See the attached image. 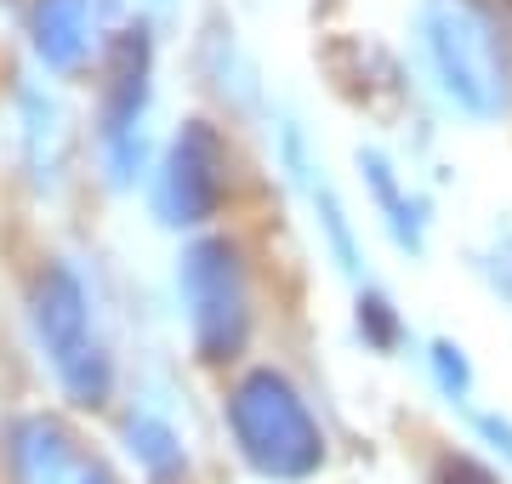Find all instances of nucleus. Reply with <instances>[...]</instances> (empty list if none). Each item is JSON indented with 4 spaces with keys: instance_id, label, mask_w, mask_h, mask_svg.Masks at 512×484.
Instances as JSON below:
<instances>
[{
    "instance_id": "nucleus-10",
    "label": "nucleus",
    "mask_w": 512,
    "mask_h": 484,
    "mask_svg": "<svg viewBox=\"0 0 512 484\" xmlns=\"http://www.w3.org/2000/svg\"><path fill=\"white\" fill-rule=\"evenodd\" d=\"M126 450H131V462L143 467L148 484H183L188 479L183 433L171 428V416H160L154 405L126 410Z\"/></svg>"
},
{
    "instance_id": "nucleus-12",
    "label": "nucleus",
    "mask_w": 512,
    "mask_h": 484,
    "mask_svg": "<svg viewBox=\"0 0 512 484\" xmlns=\"http://www.w3.org/2000/svg\"><path fill=\"white\" fill-rule=\"evenodd\" d=\"M308 194H313V211H319V234H325V245H330V257H336V268L359 280V240H353V223H348V211H342V200H336L325 183H313Z\"/></svg>"
},
{
    "instance_id": "nucleus-4",
    "label": "nucleus",
    "mask_w": 512,
    "mask_h": 484,
    "mask_svg": "<svg viewBox=\"0 0 512 484\" xmlns=\"http://www.w3.org/2000/svg\"><path fill=\"white\" fill-rule=\"evenodd\" d=\"M177 297H183L188 342L205 365H228L245 354L251 342V280H245V257L234 240H205L183 245L177 257Z\"/></svg>"
},
{
    "instance_id": "nucleus-2",
    "label": "nucleus",
    "mask_w": 512,
    "mask_h": 484,
    "mask_svg": "<svg viewBox=\"0 0 512 484\" xmlns=\"http://www.w3.org/2000/svg\"><path fill=\"white\" fill-rule=\"evenodd\" d=\"M222 422H228V439H234L239 462L274 484L313 479L330 456L325 428L313 416L308 393L296 388L285 371H274V365H256V371H245L228 388Z\"/></svg>"
},
{
    "instance_id": "nucleus-15",
    "label": "nucleus",
    "mask_w": 512,
    "mask_h": 484,
    "mask_svg": "<svg viewBox=\"0 0 512 484\" xmlns=\"http://www.w3.org/2000/svg\"><path fill=\"white\" fill-rule=\"evenodd\" d=\"M478 274L490 280V291L501 302H512V228H495L490 251H478Z\"/></svg>"
},
{
    "instance_id": "nucleus-13",
    "label": "nucleus",
    "mask_w": 512,
    "mask_h": 484,
    "mask_svg": "<svg viewBox=\"0 0 512 484\" xmlns=\"http://www.w3.org/2000/svg\"><path fill=\"white\" fill-rule=\"evenodd\" d=\"M427 371H433V388L450 399V405H467L473 399V365H467V348L439 336L433 348H427Z\"/></svg>"
},
{
    "instance_id": "nucleus-5",
    "label": "nucleus",
    "mask_w": 512,
    "mask_h": 484,
    "mask_svg": "<svg viewBox=\"0 0 512 484\" xmlns=\"http://www.w3.org/2000/svg\"><path fill=\"white\" fill-rule=\"evenodd\" d=\"M228 194V137L211 120H183L154 171V217L165 228H205Z\"/></svg>"
},
{
    "instance_id": "nucleus-3",
    "label": "nucleus",
    "mask_w": 512,
    "mask_h": 484,
    "mask_svg": "<svg viewBox=\"0 0 512 484\" xmlns=\"http://www.w3.org/2000/svg\"><path fill=\"white\" fill-rule=\"evenodd\" d=\"M29 331H35L46 365H52L57 388L69 393L74 405L86 410L109 405L114 359H109V342L97 336L92 291L69 262H46L35 274V285H29Z\"/></svg>"
},
{
    "instance_id": "nucleus-17",
    "label": "nucleus",
    "mask_w": 512,
    "mask_h": 484,
    "mask_svg": "<svg viewBox=\"0 0 512 484\" xmlns=\"http://www.w3.org/2000/svg\"><path fill=\"white\" fill-rule=\"evenodd\" d=\"M473 428H478V439H484V445L501 450V456L512 462V422H507V416H495V410H478Z\"/></svg>"
},
{
    "instance_id": "nucleus-7",
    "label": "nucleus",
    "mask_w": 512,
    "mask_h": 484,
    "mask_svg": "<svg viewBox=\"0 0 512 484\" xmlns=\"http://www.w3.org/2000/svg\"><path fill=\"white\" fill-rule=\"evenodd\" d=\"M6 473L12 484H120L109 462L69 422H57L46 410L18 416L6 428Z\"/></svg>"
},
{
    "instance_id": "nucleus-14",
    "label": "nucleus",
    "mask_w": 512,
    "mask_h": 484,
    "mask_svg": "<svg viewBox=\"0 0 512 484\" xmlns=\"http://www.w3.org/2000/svg\"><path fill=\"white\" fill-rule=\"evenodd\" d=\"M353 319H359V336H365L376 354H393V348L404 342V319L382 291H359V314Z\"/></svg>"
},
{
    "instance_id": "nucleus-16",
    "label": "nucleus",
    "mask_w": 512,
    "mask_h": 484,
    "mask_svg": "<svg viewBox=\"0 0 512 484\" xmlns=\"http://www.w3.org/2000/svg\"><path fill=\"white\" fill-rule=\"evenodd\" d=\"M433 484H501V473H495V467H484L478 456L450 450V456H439V467H433Z\"/></svg>"
},
{
    "instance_id": "nucleus-1",
    "label": "nucleus",
    "mask_w": 512,
    "mask_h": 484,
    "mask_svg": "<svg viewBox=\"0 0 512 484\" xmlns=\"http://www.w3.org/2000/svg\"><path fill=\"white\" fill-rule=\"evenodd\" d=\"M416 52L461 120L501 126L512 114V18L495 0H421Z\"/></svg>"
},
{
    "instance_id": "nucleus-6",
    "label": "nucleus",
    "mask_w": 512,
    "mask_h": 484,
    "mask_svg": "<svg viewBox=\"0 0 512 484\" xmlns=\"http://www.w3.org/2000/svg\"><path fill=\"white\" fill-rule=\"evenodd\" d=\"M148 75H154V52H148V29H126L109 52V80H103V109H97V149L103 171L114 188H131L143 171V120H148Z\"/></svg>"
},
{
    "instance_id": "nucleus-9",
    "label": "nucleus",
    "mask_w": 512,
    "mask_h": 484,
    "mask_svg": "<svg viewBox=\"0 0 512 484\" xmlns=\"http://www.w3.org/2000/svg\"><path fill=\"white\" fill-rule=\"evenodd\" d=\"M359 171H365V188H370V200H376V211H382L393 245L421 257L427 251V205L399 183V171H393V160L382 149H359Z\"/></svg>"
},
{
    "instance_id": "nucleus-11",
    "label": "nucleus",
    "mask_w": 512,
    "mask_h": 484,
    "mask_svg": "<svg viewBox=\"0 0 512 484\" xmlns=\"http://www.w3.org/2000/svg\"><path fill=\"white\" fill-rule=\"evenodd\" d=\"M18 109H23V160H29V177L40 188H57L63 183V143H69L63 103L52 92H40V86H23Z\"/></svg>"
},
{
    "instance_id": "nucleus-8",
    "label": "nucleus",
    "mask_w": 512,
    "mask_h": 484,
    "mask_svg": "<svg viewBox=\"0 0 512 484\" xmlns=\"http://www.w3.org/2000/svg\"><path fill=\"white\" fill-rule=\"evenodd\" d=\"M29 40L35 57L57 75H69L92 52V0H35L29 12Z\"/></svg>"
}]
</instances>
